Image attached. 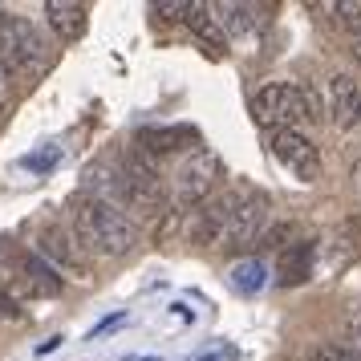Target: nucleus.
Wrapping results in <instances>:
<instances>
[{
	"label": "nucleus",
	"mask_w": 361,
	"mask_h": 361,
	"mask_svg": "<svg viewBox=\"0 0 361 361\" xmlns=\"http://www.w3.org/2000/svg\"><path fill=\"white\" fill-rule=\"evenodd\" d=\"M264 224H268V195L252 183H240L199 212L195 240L215 247H244L264 235Z\"/></svg>",
	"instance_id": "nucleus-1"
},
{
	"label": "nucleus",
	"mask_w": 361,
	"mask_h": 361,
	"mask_svg": "<svg viewBox=\"0 0 361 361\" xmlns=\"http://www.w3.org/2000/svg\"><path fill=\"white\" fill-rule=\"evenodd\" d=\"M69 224H73V240L98 256H126L138 244V228L130 224V215L118 207V199H106L98 191L73 195Z\"/></svg>",
	"instance_id": "nucleus-2"
},
{
	"label": "nucleus",
	"mask_w": 361,
	"mask_h": 361,
	"mask_svg": "<svg viewBox=\"0 0 361 361\" xmlns=\"http://www.w3.org/2000/svg\"><path fill=\"white\" fill-rule=\"evenodd\" d=\"M252 114L260 126L272 130H293L296 122H317L321 118V102L309 85L296 82H268L264 90H256L252 98Z\"/></svg>",
	"instance_id": "nucleus-3"
},
{
	"label": "nucleus",
	"mask_w": 361,
	"mask_h": 361,
	"mask_svg": "<svg viewBox=\"0 0 361 361\" xmlns=\"http://www.w3.org/2000/svg\"><path fill=\"white\" fill-rule=\"evenodd\" d=\"M0 69L8 78L45 69V41L37 33V25L13 8H0Z\"/></svg>",
	"instance_id": "nucleus-4"
},
{
	"label": "nucleus",
	"mask_w": 361,
	"mask_h": 361,
	"mask_svg": "<svg viewBox=\"0 0 361 361\" xmlns=\"http://www.w3.org/2000/svg\"><path fill=\"white\" fill-rule=\"evenodd\" d=\"M114 191H118V207H134L142 215H166L171 191L159 179V171L138 159H122L114 171Z\"/></svg>",
	"instance_id": "nucleus-5"
},
{
	"label": "nucleus",
	"mask_w": 361,
	"mask_h": 361,
	"mask_svg": "<svg viewBox=\"0 0 361 361\" xmlns=\"http://www.w3.org/2000/svg\"><path fill=\"white\" fill-rule=\"evenodd\" d=\"M219 179H224L219 154L207 147H195L175 171V203L179 207H203L212 199V191L219 187Z\"/></svg>",
	"instance_id": "nucleus-6"
},
{
	"label": "nucleus",
	"mask_w": 361,
	"mask_h": 361,
	"mask_svg": "<svg viewBox=\"0 0 361 361\" xmlns=\"http://www.w3.org/2000/svg\"><path fill=\"white\" fill-rule=\"evenodd\" d=\"M268 147H272V154H276L288 171H293L296 179L312 183L317 175H321V154H317V147H312L305 134H296V130H272Z\"/></svg>",
	"instance_id": "nucleus-7"
},
{
	"label": "nucleus",
	"mask_w": 361,
	"mask_h": 361,
	"mask_svg": "<svg viewBox=\"0 0 361 361\" xmlns=\"http://www.w3.org/2000/svg\"><path fill=\"white\" fill-rule=\"evenodd\" d=\"M325 114H329V122H333L337 130L357 126L361 90H357V82H353L349 73H333V78H329V85H325Z\"/></svg>",
	"instance_id": "nucleus-8"
},
{
	"label": "nucleus",
	"mask_w": 361,
	"mask_h": 361,
	"mask_svg": "<svg viewBox=\"0 0 361 361\" xmlns=\"http://www.w3.org/2000/svg\"><path fill=\"white\" fill-rule=\"evenodd\" d=\"M17 272H20V280H25L37 296H57V293H61V276L53 272V264L45 260V256L17 252Z\"/></svg>",
	"instance_id": "nucleus-9"
},
{
	"label": "nucleus",
	"mask_w": 361,
	"mask_h": 361,
	"mask_svg": "<svg viewBox=\"0 0 361 361\" xmlns=\"http://www.w3.org/2000/svg\"><path fill=\"white\" fill-rule=\"evenodd\" d=\"M187 25H191V33L199 37V45H207L215 57L228 53V33H224V25H219V17H215V4H191Z\"/></svg>",
	"instance_id": "nucleus-10"
},
{
	"label": "nucleus",
	"mask_w": 361,
	"mask_h": 361,
	"mask_svg": "<svg viewBox=\"0 0 361 361\" xmlns=\"http://www.w3.org/2000/svg\"><path fill=\"white\" fill-rule=\"evenodd\" d=\"M312 272V244L309 240H296V244H288L284 252H280L276 260V280L284 284V288H296V284H305Z\"/></svg>",
	"instance_id": "nucleus-11"
},
{
	"label": "nucleus",
	"mask_w": 361,
	"mask_h": 361,
	"mask_svg": "<svg viewBox=\"0 0 361 361\" xmlns=\"http://www.w3.org/2000/svg\"><path fill=\"white\" fill-rule=\"evenodd\" d=\"M45 20L49 29L61 41H78L85 33V4H73V0H49L45 4Z\"/></svg>",
	"instance_id": "nucleus-12"
},
{
	"label": "nucleus",
	"mask_w": 361,
	"mask_h": 361,
	"mask_svg": "<svg viewBox=\"0 0 361 361\" xmlns=\"http://www.w3.org/2000/svg\"><path fill=\"white\" fill-rule=\"evenodd\" d=\"M138 142L147 150H154V154H171V150H183V147H195L199 134L191 130V126H159V130H142L138 134Z\"/></svg>",
	"instance_id": "nucleus-13"
},
{
	"label": "nucleus",
	"mask_w": 361,
	"mask_h": 361,
	"mask_svg": "<svg viewBox=\"0 0 361 361\" xmlns=\"http://www.w3.org/2000/svg\"><path fill=\"white\" fill-rule=\"evenodd\" d=\"M231 284H235L240 293H256V288L264 284V264H260V260L235 264V268H231Z\"/></svg>",
	"instance_id": "nucleus-14"
},
{
	"label": "nucleus",
	"mask_w": 361,
	"mask_h": 361,
	"mask_svg": "<svg viewBox=\"0 0 361 361\" xmlns=\"http://www.w3.org/2000/svg\"><path fill=\"white\" fill-rule=\"evenodd\" d=\"M333 13H337V20L349 33L361 37V0H341V4H333Z\"/></svg>",
	"instance_id": "nucleus-15"
},
{
	"label": "nucleus",
	"mask_w": 361,
	"mask_h": 361,
	"mask_svg": "<svg viewBox=\"0 0 361 361\" xmlns=\"http://www.w3.org/2000/svg\"><path fill=\"white\" fill-rule=\"evenodd\" d=\"M309 361H361V353L345 349V345H317L309 353Z\"/></svg>",
	"instance_id": "nucleus-16"
},
{
	"label": "nucleus",
	"mask_w": 361,
	"mask_h": 361,
	"mask_svg": "<svg viewBox=\"0 0 361 361\" xmlns=\"http://www.w3.org/2000/svg\"><path fill=\"white\" fill-rule=\"evenodd\" d=\"M0 321H20V305L13 300V293L4 288V280H0Z\"/></svg>",
	"instance_id": "nucleus-17"
},
{
	"label": "nucleus",
	"mask_w": 361,
	"mask_h": 361,
	"mask_svg": "<svg viewBox=\"0 0 361 361\" xmlns=\"http://www.w3.org/2000/svg\"><path fill=\"white\" fill-rule=\"evenodd\" d=\"M345 333H349V341H353V353H361V312H353V317H349Z\"/></svg>",
	"instance_id": "nucleus-18"
},
{
	"label": "nucleus",
	"mask_w": 361,
	"mask_h": 361,
	"mask_svg": "<svg viewBox=\"0 0 361 361\" xmlns=\"http://www.w3.org/2000/svg\"><path fill=\"white\" fill-rule=\"evenodd\" d=\"M4 78H8V73H4V69H0V110H4V106H8V82H4Z\"/></svg>",
	"instance_id": "nucleus-19"
},
{
	"label": "nucleus",
	"mask_w": 361,
	"mask_h": 361,
	"mask_svg": "<svg viewBox=\"0 0 361 361\" xmlns=\"http://www.w3.org/2000/svg\"><path fill=\"white\" fill-rule=\"evenodd\" d=\"M353 57H357V66H361V37H353Z\"/></svg>",
	"instance_id": "nucleus-20"
},
{
	"label": "nucleus",
	"mask_w": 361,
	"mask_h": 361,
	"mask_svg": "<svg viewBox=\"0 0 361 361\" xmlns=\"http://www.w3.org/2000/svg\"><path fill=\"white\" fill-rule=\"evenodd\" d=\"M0 114H4V110H0Z\"/></svg>",
	"instance_id": "nucleus-21"
}]
</instances>
